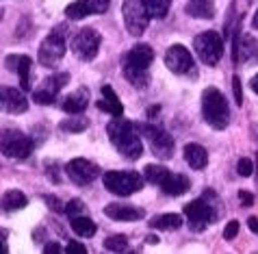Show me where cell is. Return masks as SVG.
Here are the masks:
<instances>
[{
  "instance_id": "obj_1",
  "label": "cell",
  "mask_w": 258,
  "mask_h": 254,
  "mask_svg": "<svg viewBox=\"0 0 258 254\" xmlns=\"http://www.w3.org/2000/svg\"><path fill=\"white\" fill-rule=\"evenodd\" d=\"M106 133H109V139L113 146H115V150L121 157H126L128 161H137L143 155V143H141L137 126H135L133 122L124 120L121 115H117L115 120L109 122Z\"/></svg>"
},
{
  "instance_id": "obj_2",
  "label": "cell",
  "mask_w": 258,
  "mask_h": 254,
  "mask_svg": "<svg viewBox=\"0 0 258 254\" xmlns=\"http://www.w3.org/2000/svg\"><path fill=\"white\" fill-rule=\"evenodd\" d=\"M202 115L206 124L215 130H224L230 124V109H228L226 96L215 87H209L202 93Z\"/></svg>"
},
{
  "instance_id": "obj_3",
  "label": "cell",
  "mask_w": 258,
  "mask_h": 254,
  "mask_svg": "<svg viewBox=\"0 0 258 254\" xmlns=\"http://www.w3.org/2000/svg\"><path fill=\"white\" fill-rule=\"evenodd\" d=\"M104 189H109L111 193L115 195H133L143 189V176L139 172H133V170H113V172H106L104 174Z\"/></svg>"
},
{
  "instance_id": "obj_4",
  "label": "cell",
  "mask_w": 258,
  "mask_h": 254,
  "mask_svg": "<svg viewBox=\"0 0 258 254\" xmlns=\"http://www.w3.org/2000/svg\"><path fill=\"white\" fill-rule=\"evenodd\" d=\"M184 215H187L189 228L193 233H202L204 228H209L219 217V211H217V207L209 202V191H206L204 198H198L184 207Z\"/></svg>"
},
{
  "instance_id": "obj_5",
  "label": "cell",
  "mask_w": 258,
  "mask_h": 254,
  "mask_svg": "<svg viewBox=\"0 0 258 254\" xmlns=\"http://www.w3.org/2000/svg\"><path fill=\"white\" fill-rule=\"evenodd\" d=\"M31 152H33V139L28 135H24L22 130L7 128L0 133V155H5L7 159L24 161Z\"/></svg>"
},
{
  "instance_id": "obj_6",
  "label": "cell",
  "mask_w": 258,
  "mask_h": 254,
  "mask_svg": "<svg viewBox=\"0 0 258 254\" xmlns=\"http://www.w3.org/2000/svg\"><path fill=\"white\" fill-rule=\"evenodd\" d=\"M193 48L200 57V61L206 65H217L219 59L224 57V39L215 31H204L193 39Z\"/></svg>"
},
{
  "instance_id": "obj_7",
  "label": "cell",
  "mask_w": 258,
  "mask_h": 254,
  "mask_svg": "<svg viewBox=\"0 0 258 254\" xmlns=\"http://www.w3.org/2000/svg\"><path fill=\"white\" fill-rule=\"evenodd\" d=\"M141 133L148 139L150 150H152L159 159H171L174 157V148H176L174 137H171L163 126L146 124V126H141Z\"/></svg>"
},
{
  "instance_id": "obj_8",
  "label": "cell",
  "mask_w": 258,
  "mask_h": 254,
  "mask_svg": "<svg viewBox=\"0 0 258 254\" xmlns=\"http://www.w3.org/2000/svg\"><path fill=\"white\" fill-rule=\"evenodd\" d=\"M121 16H124V24L131 35L139 37V35L146 33L150 24V16L141 0H124L121 3Z\"/></svg>"
},
{
  "instance_id": "obj_9",
  "label": "cell",
  "mask_w": 258,
  "mask_h": 254,
  "mask_svg": "<svg viewBox=\"0 0 258 254\" xmlns=\"http://www.w3.org/2000/svg\"><path fill=\"white\" fill-rule=\"evenodd\" d=\"M100 33L96 28H81L74 37H72V53L83 61L96 59L98 50H100Z\"/></svg>"
},
{
  "instance_id": "obj_10",
  "label": "cell",
  "mask_w": 258,
  "mask_h": 254,
  "mask_svg": "<svg viewBox=\"0 0 258 254\" xmlns=\"http://www.w3.org/2000/svg\"><path fill=\"white\" fill-rule=\"evenodd\" d=\"M66 37L61 33H50L48 37L41 41L39 53H37V61L44 65V68H54L63 57H66Z\"/></svg>"
},
{
  "instance_id": "obj_11",
  "label": "cell",
  "mask_w": 258,
  "mask_h": 254,
  "mask_svg": "<svg viewBox=\"0 0 258 254\" xmlns=\"http://www.w3.org/2000/svg\"><path fill=\"white\" fill-rule=\"evenodd\" d=\"M66 174L74 185L87 187L100 176V168L96 163L87 161V159H72V161L66 165Z\"/></svg>"
},
{
  "instance_id": "obj_12",
  "label": "cell",
  "mask_w": 258,
  "mask_h": 254,
  "mask_svg": "<svg viewBox=\"0 0 258 254\" xmlns=\"http://www.w3.org/2000/svg\"><path fill=\"white\" fill-rule=\"evenodd\" d=\"M165 65L169 68V72L174 74H189L193 70V57L182 43H174L167 48L165 53Z\"/></svg>"
},
{
  "instance_id": "obj_13",
  "label": "cell",
  "mask_w": 258,
  "mask_h": 254,
  "mask_svg": "<svg viewBox=\"0 0 258 254\" xmlns=\"http://www.w3.org/2000/svg\"><path fill=\"white\" fill-rule=\"evenodd\" d=\"M5 65L9 68V72L20 76V85L22 89H31V68H33V59L26 55H9L5 59Z\"/></svg>"
},
{
  "instance_id": "obj_14",
  "label": "cell",
  "mask_w": 258,
  "mask_h": 254,
  "mask_svg": "<svg viewBox=\"0 0 258 254\" xmlns=\"http://www.w3.org/2000/svg\"><path fill=\"white\" fill-rule=\"evenodd\" d=\"M0 109H5L7 113H26L28 111V100L24 98L22 91L13 89V87H7V89H0Z\"/></svg>"
},
{
  "instance_id": "obj_15",
  "label": "cell",
  "mask_w": 258,
  "mask_h": 254,
  "mask_svg": "<svg viewBox=\"0 0 258 254\" xmlns=\"http://www.w3.org/2000/svg\"><path fill=\"white\" fill-rule=\"evenodd\" d=\"M104 215L111 217V220H117V222H137L141 220L143 213L139 207H133V205H117V202H111V205L104 207Z\"/></svg>"
},
{
  "instance_id": "obj_16",
  "label": "cell",
  "mask_w": 258,
  "mask_h": 254,
  "mask_svg": "<svg viewBox=\"0 0 258 254\" xmlns=\"http://www.w3.org/2000/svg\"><path fill=\"white\" fill-rule=\"evenodd\" d=\"M152 61H154V50L148 43H137L124 57V65H133V68H141V70H148Z\"/></svg>"
},
{
  "instance_id": "obj_17",
  "label": "cell",
  "mask_w": 258,
  "mask_h": 254,
  "mask_svg": "<svg viewBox=\"0 0 258 254\" xmlns=\"http://www.w3.org/2000/svg\"><path fill=\"white\" fill-rule=\"evenodd\" d=\"M89 105V89L87 87H78L76 91H72L70 96L63 100V111L70 113V115H74V113H83L85 109H87Z\"/></svg>"
},
{
  "instance_id": "obj_18",
  "label": "cell",
  "mask_w": 258,
  "mask_h": 254,
  "mask_svg": "<svg viewBox=\"0 0 258 254\" xmlns=\"http://www.w3.org/2000/svg\"><path fill=\"white\" fill-rule=\"evenodd\" d=\"M189 187H191V180L187 176L169 172V176L163 180L161 189H163V193H167V195H182V193L189 191Z\"/></svg>"
},
{
  "instance_id": "obj_19",
  "label": "cell",
  "mask_w": 258,
  "mask_h": 254,
  "mask_svg": "<svg viewBox=\"0 0 258 254\" xmlns=\"http://www.w3.org/2000/svg\"><path fill=\"white\" fill-rule=\"evenodd\" d=\"M184 161H187L193 170H204L209 165V152L200 143H187L184 146Z\"/></svg>"
},
{
  "instance_id": "obj_20",
  "label": "cell",
  "mask_w": 258,
  "mask_h": 254,
  "mask_svg": "<svg viewBox=\"0 0 258 254\" xmlns=\"http://www.w3.org/2000/svg\"><path fill=\"white\" fill-rule=\"evenodd\" d=\"M98 109H100V111L111 113L113 118H117V115L124 113V107H121L117 93L113 91L111 85H102V100L98 103Z\"/></svg>"
},
{
  "instance_id": "obj_21",
  "label": "cell",
  "mask_w": 258,
  "mask_h": 254,
  "mask_svg": "<svg viewBox=\"0 0 258 254\" xmlns=\"http://www.w3.org/2000/svg\"><path fill=\"white\" fill-rule=\"evenodd\" d=\"M187 16L198 20H213L215 18V0H189L184 7Z\"/></svg>"
},
{
  "instance_id": "obj_22",
  "label": "cell",
  "mask_w": 258,
  "mask_h": 254,
  "mask_svg": "<svg viewBox=\"0 0 258 254\" xmlns=\"http://www.w3.org/2000/svg\"><path fill=\"white\" fill-rule=\"evenodd\" d=\"M26 205H28V198H26L22 191H18V189L5 191L3 200H0V209H3V211H7V213L20 211V209H24Z\"/></svg>"
},
{
  "instance_id": "obj_23",
  "label": "cell",
  "mask_w": 258,
  "mask_h": 254,
  "mask_svg": "<svg viewBox=\"0 0 258 254\" xmlns=\"http://www.w3.org/2000/svg\"><path fill=\"white\" fill-rule=\"evenodd\" d=\"M150 226L154 230H178L182 226V215L178 213H165V215H156L150 220Z\"/></svg>"
},
{
  "instance_id": "obj_24",
  "label": "cell",
  "mask_w": 258,
  "mask_h": 254,
  "mask_svg": "<svg viewBox=\"0 0 258 254\" xmlns=\"http://www.w3.org/2000/svg\"><path fill=\"white\" fill-rule=\"evenodd\" d=\"M72 230L78 235V237H83V239H87V237H94L96 235V224L94 220H89V217H85V215H74L72 217Z\"/></svg>"
},
{
  "instance_id": "obj_25",
  "label": "cell",
  "mask_w": 258,
  "mask_h": 254,
  "mask_svg": "<svg viewBox=\"0 0 258 254\" xmlns=\"http://www.w3.org/2000/svg\"><path fill=\"white\" fill-rule=\"evenodd\" d=\"M124 76H126V81L131 83L133 87H137V89H146L148 83H150L148 70L133 68V65H124Z\"/></svg>"
},
{
  "instance_id": "obj_26",
  "label": "cell",
  "mask_w": 258,
  "mask_h": 254,
  "mask_svg": "<svg viewBox=\"0 0 258 254\" xmlns=\"http://www.w3.org/2000/svg\"><path fill=\"white\" fill-rule=\"evenodd\" d=\"M70 83V74H66V72H61V74H52V76H48L41 81L39 85V89H44L48 93H52V96H56L63 87H66Z\"/></svg>"
},
{
  "instance_id": "obj_27",
  "label": "cell",
  "mask_w": 258,
  "mask_h": 254,
  "mask_svg": "<svg viewBox=\"0 0 258 254\" xmlns=\"http://www.w3.org/2000/svg\"><path fill=\"white\" fill-rule=\"evenodd\" d=\"M169 176V170L165 168V165H154V163H150L143 168V178L148 180V183H152V185H163V180Z\"/></svg>"
},
{
  "instance_id": "obj_28",
  "label": "cell",
  "mask_w": 258,
  "mask_h": 254,
  "mask_svg": "<svg viewBox=\"0 0 258 254\" xmlns=\"http://www.w3.org/2000/svg\"><path fill=\"white\" fill-rule=\"evenodd\" d=\"M143 7H146L148 16L150 18H165L169 13V7H171V0H141Z\"/></svg>"
},
{
  "instance_id": "obj_29",
  "label": "cell",
  "mask_w": 258,
  "mask_h": 254,
  "mask_svg": "<svg viewBox=\"0 0 258 254\" xmlns=\"http://www.w3.org/2000/svg\"><path fill=\"white\" fill-rule=\"evenodd\" d=\"M87 126H89V120L83 118L81 113H74V118L63 120L59 128L63 130V133H83V130L87 128Z\"/></svg>"
},
{
  "instance_id": "obj_30",
  "label": "cell",
  "mask_w": 258,
  "mask_h": 254,
  "mask_svg": "<svg viewBox=\"0 0 258 254\" xmlns=\"http://www.w3.org/2000/svg\"><path fill=\"white\" fill-rule=\"evenodd\" d=\"M66 16H68L70 20H83V18L91 16V13H89L87 7L83 5V0H76V3H72L68 9H66Z\"/></svg>"
},
{
  "instance_id": "obj_31",
  "label": "cell",
  "mask_w": 258,
  "mask_h": 254,
  "mask_svg": "<svg viewBox=\"0 0 258 254\" xmlns=\"http://www.w3.org/2000/svg\"><path fill=\"white\" fill-rule=\"evenodd\" d=\"M104 248L111 252H124V250H128V239L124 235H111L104 241Z\"/></svg>"
},
{
  "instance_id": "obj_32",
  "label": "cell",
  "mask_w": 258,
  "mask_h": 254,
  "mask_svg": "<svg viewBox=\"0 0 258 254\" xmlns=\"http://www.w3.org/2000/svg\"><path fill=\"white\" fill-rule=\"evenodd\" d=\"M83 5L89 9V13H104L109 11L111 0H83Z\"/></svg>"
},
{
  "instance_id": "obj_33",
  "label": "cell",
  "mask_w": 258,
  "mask_h": 254,
  "mask_svg": "<svg viewBox=\"0 0 258 254\" xmlns=\"http://www.w3.org/2000/svg\"><path fill=\"white\" fill-rule=\"evenodd\" d=\"M56 100V96H52V93H48V91H44V89H35L33 91V103H37V105H52Z\"/></svg>"
},
{
  "instance_id": "obj_34",
  "label": "cell",
  "mask_w": 258,
  "mask_h": 254,
  "mask_svg": "<svg viewBox=\"0 0 258 254\" xmlns=\"http://www.w3.org/2000/svg\"><path fill=\"white\" fill-rule=\"evenodd\" d=\"M236 172H239L241 176H252V174H254V163H252V159H247V157L239 159V163H236Z\"/></svg>"
},
{
  "instance_id": "obj_35",
  "label": "cell",
  "mask_w": 258,
  "mask_h": 254,
  "mask_svg": "<svg viewBox=\"0 0 258 254\" xmlns=\"http://www.w3.org/2000/svg\"><path fill=\"white\" fill-rule=\"evenodd\" d=\"M83 200L81 198H74V200H70V202H66V209H63V211H66L70 217H74V215H81L83 213Z\"/></svg>"
},
{
  "instance_id": "obj_36",
  "label": "cell",
  "mask_w": 258,
  "mask_h": 254,
  "mask_svg": "<svg viewBox=\"0 0 258 254\" xmlns=\"http://www.w3.org/2000/svg\"><path fill=\"white\" fill-rule=\"evenodd\" d=\"M44 202L50 209H52V211H56V213H61L63 209H66V205H63L59 198H54V195H44Z\"/></svg>"
},
{
  "instance_id": "obj_37",
  "label": "cell",
  "mask_w": 258,
  "mask_h": 254,
  "mask_svg": "<svg viewBox=\"0 0 258 254\" xmlns=\"http://www.w3.org/2000/svg\"><path fill=\"white\" fill-rule=\"evenodd\" d=\"M236 235H239V222H236V220L228 222L226 228H224V237H226V239H234Z\"/></svg>"
},
{
  "instance_id": "obj_38",
  "label": "cell",
  "mask_w": 258,
  "mask_h": 254,
  "mask_svg": "<svg viewBox=\"0 0 258 254\" xmlns=\"http://www.w3.org/2000/svg\"><path fill=\"white\" fill-rule=\"evenodd\" d=\"M232 91H234V103L243 105V91H241V78L239 76L232 78Z\"/></svg>"
},
{
  "instance_id": "obj_39",
  "label": "cell",
  "mask_w": 258,
  "mask_h": 254,
  "mask_svg": "<svg viewBox=\"0 0 258 254\" xmlns=\"http://www.w3.org/2000/svg\"><path fill=\"white\" fill-rule=\"evenodd\" d=\"M68 254H87V248H85L83 243H78V241H70L68 243V248H66Z\"/></svg>"
},
{
  "instance_id": "obj_40",
  "label": "cell",
  "mask_w": 258,
  "mask_h": 254,
  "mask_svg": "<svg viewBox=\"0 0 258 254\" xmlns=\"http://www.w3.org/2000/svg\"><path fill=\"white\" fill-rule=\"evenodd\" d=\"M239 200H241L243 207H252L254 205V195L247 193V191H239Z\"/></svg>"
},
{
  "instance_id": "obj_41",
  "label": "cell",
  "mask_w": 258,
  "mask_h": 254,
  "mask_svg": "<svg viewBox=\"0 0 258 254\" xmlns=\"http://www.w3.org/2000/svg\"><path fill=\"white\" fill-rule=\"evenodd\" d=\"M46 170H48V178L50 180H54V183H59V174H56V163H52V165H50V163H46Z\"/></svg>"
},
{
  "instance_id": "obj_42",
  "label": "cell",
  "mask_w": 258,
  "mask_h": 254,
  "mask_svg": "<svg viewBox=\"0 0 258 254\" xmlns=\"http://www.w3.org/2000/svg\"><path fill=\"white\" fill-rule=\"evenodd\" d=\"M44 252H46V254H50V252H61V245H59V243H54V241H52V243H46Z\"/></svg>"
},
{
  "instance_id": "obj_43",
  "label": "cell",
  "mask_w": 258,
  "mask_h": 254,
  "mask_svg": "<svg viewBox=\"0 0 258 254\" xmlns=\"http://www.w3.org/2000/svg\"><path fill=\"white\" fill-rule=\"evenodd\" d=\"M247 226H249V230H252V233L258 235V217H249V220H247Z\"/></svg>"
},
{
  "instance_id": "obj_44",
  "label": "cell",
  "mask_w": 258,
  "mask_h": 254,
  "mask_svg": "<svg viewBox=\"0 0 258 254\" xmlns=\"http://www.w3.org/2000/svg\"><path fill=\"white\" fill-rule=\"evenodd\" d=\"M249 87H252V91H256V93H258V74H254V76H252V81H249Z\"/></svg>"
},
{
  "instance_id": "obj_45",
  "label": "cell",
  "mask_w": 258,
  "mask_h": 254,
  "mask_svg": "<svg viewBox=\"0 0 258 254\" xmlns=\"http://www.w3.org/2000/svg\"><path fill=\"white\" fill-rule=\"evenodd\" d=\"M146 241L154 245V243H159V237H154V235H148V237H146Z\"/></svg>"
},
{
  "instance_id": "obj_46",
  "label": "cell",
  "mask_w": 258,
  "mask_h": 254,
  "mask_svg": "<svg viewBox=\"0 0 258 254\" xmlns=\"http://www.w3.org/2000/svg\"><path fill=\"white\" fill-rule=\"evenodd\" d=\"M156 113H159V107H152V109H150V111H148V118H154Z\"/></svg>"
},
{
  "instance_id": "obj_47",
  "label": "cell",
  "mask_w": 258,
  "mask_h": 254,
  "mask_svg": "<svg viewBox=\"0 0 258 254\" xmlns=\"http://www.w3.org/2000/svg\"><path fill=\"white\" fill-rule=\"evenodd\" d=\"M252 26L258 31V9H256V13H254V18H252Z\"/></svg>"
},
{
  "instance_id": "obj_48",
  "label": "cell",
  "mask_w": 258,
  "mask_h": 254,
  "mask_svg": "<svg viewBox=\"0 0 258 254\" xmlns=\"http://www.w3.org/2000/svg\"><path fill=\"white\" fill-rule=\"evenodd\" d=\"M254 159H256V170H254V172H256V178H258V152H256V157H254Z\"/></svg>"
},
{
  "instance_id": "obj_49",
  "label": "cell",
  "mask_w": 258,
  "mask_h": 254,
  "mask_svg": "<svg viewBox=\"0 0 258 254\" xmlns=\"http://www.w3.org/2000/svg\"><path fill=\"white\" fill-rule=\"evenodd\" d=\"M0 252H7V245H5L3 241H0Z\"/></svg>"
}]
</instances>
